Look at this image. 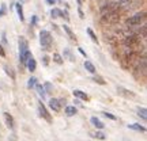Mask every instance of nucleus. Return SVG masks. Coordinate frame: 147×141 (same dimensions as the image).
<instances>
[{
    "instance_id": "1",
    "label": "nucleus",
    "mask_w": 147,
    "mask_h": 141,
    "mask_svg": "<svg viewBox=\"0 0 147 141\" xmlns=\"http://www.w3.org/2000/svg\"><path fill=\"white\" fill-rule=\"evenodd\" d=\"M101 22L102 23H108V25H116L120 22V14L119 11H112V12H108V14H104L102 18H101Z\"/></svg>"
},
{
    "instance_id": "15",
    "label": "nucleus",
    "mask_w": 147,
    "mask_h": 141,
    "mask_svg": "<svg viewBox=\"0 0 147 141\" xmlns=\"http://www.w3.org/2000/svg\"><path fill=\"white\" fill-rule=\"evenodd\" d=\"M63 29H64V31L67 33V35L69 37V39H72V41H76V37H75V34L72 33V30L69 29L67 25H63Z\"/></svg>"
},
{
    "instance_id": "9",
    "label": "nucleus",
    "mask_w": 147,
    "mask_h": 141,
    "mask_svg": "<svg viewBox=\"0 0 147 141\" xmlns=\"http://www.w3.org/2000/svg\"><path fill=\"white\" fill-rule=\"evenodd\" d=\"M26 67H27V69H29L30 72H34V71H36L37 64H36V60H34V57H33L32 54H30V56H29V58H27Z\"/></svg>"
},
{
    "instance_id": "4",
    "label": "nucleus",
    "mask_w": 147,
    "mask_h": 141,
    "mask_svg": "<svg viewBox=\"0 0 147 141\" xmlns=\"http://www.w3.org/2000/svg\"><path fill=\"white\" fill-rule=\"evenodd\" d=\"M63 103H64V100L56 99V98H52V99L49 100V107H51L53 111L59 113V111L61 110V106H63Z\"/></svg>"
},
{
    "instance_id": "7",
    "label": "nucleus",
    "mask_w": 147,
    "mask_h": 141,
    "mask_svg": "<svg viewBox=\"0 0 147 141\" xmlns=\"http://www.w3.org/2000/svg\"><path fill=\"white\" fill-rule=\"evenodd\" d=\"M3 117H4V122L8 129H14V125H15V121L12 118V115L10 113H3Z\"/></svg>"
},
{
    "instance_id": "26",
    "label": "nucleus",
    "mask_w": 147,
    "mask_h": 141,
    "mask_svg": "<svg viewBox=\"0 0 147 141\" xmlns=\"http://www.w3.org/2000/svg\"><path fill=\"white\" fill-rule=\"evenodd\" d=\"M64 56H67V57L69 58V61H75V58H74V56L71 54V52H69L68 49H65V50H64Z\"/></svg>"
},
{
    "instance_id": "20",
    "label": "nucleus",
    "mask_w": 147,
    "mask_h": 141,
    "mask_svg": "<svg viewBox=\"0 0 147 141\" xmlns=\"http://www.w3.org/2000/svg\"><path fill=\"white\" fill-rule=\"evenodd\" d=\"M4 71H5V73H7V75L12 79V80H15V73H14V71H12L8 65H4Z\"/></svg>"
},
{
    "instance_id": "29",
    "label": "nucleus",
    "mask_w": 147,
    "mask_h": 141,
    "mask_svg": "<svg viewBox=\"0 0 147 141\" xmlns=\"http://www.w3.org/2000/svg\"><path fill=\"white\" fill-rule=\"evenodd\" d=\"M42 63H44V65H48V64H49V57H48V56H44V57H42Z\"/></svg>"
},
{
    "instance_id": "23",
    "label": "nucleus",
    "mask_w": 147,
    "mask_h": 141,
    "mask_svg": "<svg viewBox=\"0 0 147 141\" xmlns=\"http://www.w3.org/2000/svg\"><path fill=\"white\" fill-rule=\"evenodd\" d=\"M87 34L90 35V38H91V41L95 42V43H98V38H97V35L94 34V31H93L91 29H87Z\"/></svg>"
},
{
    "instance_id": "14",
    "label": "nucleus",
    "mask_w": 147,
    "mask_h": 141,
    "mask_svg": "<svg viewBox=\"0 0 147 141\" xmlns=\"http://www.w3.org/2000/svg\"><path fill=\"white\" fill-rule=\"evenodd\" d=\"M15 8H16V12H18V16L22 22L25 21V16H23V8H22V4L21 3H16L15 4Z\"/></svg>"
},
{
    "instance_id": "31",
    "label": "nucleus",
    "mask_w": 147,
    "mask_h": 141,
    "mask_svg": "<svg viewBox=\"0 0 147 141\" xmlns=\"http://www.w3.org/2000/svg\"><path fill=\"white\" fill-rule=\"evenodd\" d=\"M55 1H56V0H47V3H48V4H51V5L55 4Z\"/></svg>"
},
{
    "instance_id": "12",
    "label": "nucleus",
    "mask_w": 147,
    "mask_h": 141,
    "mask_svg": "<svg viewBox=\"0 0 147 141\" xmlns=\"http://www.w3.org/2000/svg\"><path fill=\"white\" fill-rule=\"evenodd\" d=\"M74 96H76V98H79V99H83V100L89 99V96L84 94L83 91H80V90H75V91H74Z\"/></svg>"
},
{
    "instance_id": "8",
    "label": "nucleus",
    "mask_w": 147,
    "mask_h": 141,
    "mask_svg": "<svg viewBox=\"0 0 147 141\" xmlns=\"http://www.w3.org/2000/svg\"><path fill=\"white\" fill-rule=\"evenodd\" d=\"M27 50H29V45H27V41L25 39V38H22L19 39V56L21 54H23V53H26Z\"/></svg>"
},
{
    "instance_id": "32",
    "label": "nucleus",
    "mask_w": 147,
    "mask_h": 141,
    "mask_svg": "<svg viewBox=\"0 0 147 141\" xmlns=\"http://www.w3.org/2000/svg\"><path fill=\"white\" fill-rule=\"evenodd\" d=\"M0 54H1L3 57H4V56H5V53H4V50H3V47H1V46H0Z\"/></svg>"
},
{
    "instance_id": "22",
    "label": "nucleus",
    "mask_w": 147,
    "mask_h": 141,
    "mask_svg": "<svg viewBox=\"0 0 147 141\" xmlns=\"http://www.w3.org/2000/svg\"><path fill=\"white\" fill-rule=\"evenodd\" d=\"M61 12L63 11H60L59 8H53L51 11V15H52V18H61Z\"/></svg>"
},
{
    "instance_id": "19",
    "label": "nucleus",
    "mask_w": 147,
    "mask_h": 141,
    "mask_svg": "<svg viewBox=\"0 0 147 141\" xmlns=\"http://www.w3.org/2000/svg\"><path fill=\"white\" fill-rule=\"evenodd\" d=\"M84 68H86V71H89L90 73H95V67L90 61H84Z\"/></svg>"
},
{
    "instance_id": "6",
    "label": "nucleus",
    "mask_w": 147,
    "mask_h": 141,
    "mask_svg": "<svg viewBox=\"0 0 147 141\" xmlns=\"http://www.w3.org/2000/svg\"><path fill=\"white\" fill-rule=\"evenodd\" d=\"M117 92H119V95L124 96V98H128V99H134L135 98V94L132 91H129V90L124 88V87H117Z\"/></svg>"
},
{
    "instance_id": "27",
    "label": "nucleus",
    "mask_w": 147,
    "mask_h": 141,
    "mask_svg": "<svg viewBox=\"0 0 147 141\" xmlns=\"http://www.w3.org/2000/svg\"><path fill=\"white\" fill-rule=\"evenodd\" d=\"M102 114H104V117H106V118H109V120L116 121V117H115V115H113V114H110V113H108V111H104Z\"/></svg>"
},
{
    "instance_id": "28",
    "label": "nucleus",
    "mask_w": 147,
    "mask_h": 141,
    "mask_svg": "<svg viewBox=\"0 0 147 141\" xmlns=\"http://www.w3.org/2000/svg\"><path fill=\"white\" fill-rule=\"evenodd\" d=\"M44 88H47L48 92H52V84H51V83H45Z\"/></svg>"
},
{
    "instance_id": "3",
    "label": "nucleus",
    "mask_w": 147,
    "mask_h": 141,
    "mask_svg": "<svg viewBox=\"0 0 147 141\" xmlns=\"http://www.w3.org/2000/svg\"><path fill=\"white\" fill-rule=\"evenodd\" d=\"M40 42H41L42 47H45L47 50H49L51 46H52V35H51V33L47 31V30H42L40 33Z\"/></svg>"
},
{
    "instance_id": "2",
    "label": "nucleus",
    "mask_w": 147,
    "mask_h": 141,
    "mask_svg": "<svg viewBox=\"0 0 147 141\" xmlns=\"http://www.w3.org/2000/svg\"><path fill=\"white\" fill-rule=\"evenodd\" d=\"M146 21V12H136L127 19V26H140Z\"/></svg>"
},
{
    "instance_id": "10",
    "label": "nucleus",
    "mask_w": 147,
    "mask_h": 141,
    "mask_svg": "<svg viewBox=\"0 0 147 141\" xmlns=\"http://www.w3.org/2000/svg\"><path fill=\"white\" fill-rule=\"evenodd\" d=\"M91 124H93V125L95 126V128H97V129H104V122H101L100 120H98V118H97V117H93V118H91Z\"/></svg>"
},
{
    "instance_id": "21",
    "label": "nucleus",
    "mask_w": 147,
    "mask_h": 141,
    "mask_svg": "<svg viewBox=\"0 0 147 141\" xmlns=\"http://www.w3.org/2000/svg\"><path fill=\"white\" fill-rule=\"evenodd\" d=\"M53 61L56 64H59V65H61V64H63V57H61L59 53H55V54H53Z\"/></svg>"
},
{
    "instance_id": "11",
    "label": "nucleus",
    "mask_w": 147,
    "mask_h": 141,
    "mask_svg": "<svg viewBox=\"0 0 147 141\" xmlns=\"http://www.w3.org/2000/svg\"><path fill=\"white\" fill-rule=\"evenodd\" d=\"M136 113H138V115H139L143 121L147 120V110H146V107H138Z\"/></svg>"
},
{
    "instance_id": "24",
    "label": "nucleus",
    "mask_w": 147,
    "mask_h": 141,
    "mask_svg": "<svg viewBox=\"0 0 147 141\" xmlns=\"http://www.w3.org/2000/svg\"><path fill=\"white\" fill-rule=\"evenodd\" d=\"M93 80H94L97 84H101V86H105V84H106V82L104 80V78H101V76H98V75H97V76H94V78H93Z\"/></svg>"
},
{
    "instance_id": "25",
    "label": "nucleus",
    "mask_w": 147,
    "mask_h": 141,
    "mask_svg": "<svg viewBox=\"0 0 147 141\" xmlns=\"http://www.w3.org/2000/svg\"><path fill=\"white\" fill-rule=\"evenodd\" d=\"M36 82H37L36 78H30V79H29V82H27V88H33V87L36 86Z\"/></svg>"
},
{
    "instance_id": "13",
    "label": "nucleus",
    "mask_w": 147,
    "mask_h": 141,
    "mask_svg": "<svg viewBox=\"0 0 147 141\" xmlns=\"http://www.w3.org/2000/svg\"><path fill=\"white\" fill-rule=\"evenodd\" d=\"M128 129H132V130H136V132H146V128L139 124H131L128 125Z\"/></svg>"
},
{
    "instance_id": "17",
    "label": "nucleus",
    "mask_w": 147,
    "mask_h": 141,
    "mask_svg": "<svg viewBox=\"0 0 147 141\" xmlns=\"http://www.w3.org/2000/svg\"><path fill=\"white\" fill-rule=\"evenodd\" d=\"M36 88H37V92H38V95L41 96L42 99H45V96H47V92H45V88H44L42 86H40V84H37V86H36Z\"/></svg>"
},
{
    "instance_id": "16",
    "label": "nucleus",
    "mask_w": 147,
    "mask_h": 141,
    "mask_svg": "<svg viewBox=\"0 0 147 141\" xmlns=\"http://www.w3.org/2000/svg\"><path fill=\"white\" fill-rule=\"evenodd\" d=\"M65 114L69 115V117L75 115L76 114V107H75V106H67V107H65Z\"/></svg>"
},
{
    "instance_id": "18",
    "label": "nucleus",
    "mask_w": 147,
    "mask_h": 141,
    "mask_svg": "<svg viewBox=\"0 0 147 141\" xmlns=\"http://www.w3.org/2000/svg\"><path fill=\"white\" fill-rule=\"evenodd\" d=\"M90 134L94 137V138H97V140H105L106 138V136L102 132H93V133H90Z\"/></svg>"
},
{
    "instance_id": "5",
    "label": "nucleus",
    "mask_w": 147,
    "mask_h": 141,
    "mask_svg": "<svg viewBox=\"0 0 147 141\" xmlns=\"http://www.w3.org/2000/svg\"><path fill=\"white\" fill-rule=\"evenodd\" d=\"M38 113H40V115H41L44 120H47L49 124L52 122V117H51V114L48 113V110H47V107L42 105V102H40L38 103Z\"/></svg>"
},
{
    "instance_id": "30",
    "label": "nucleus",
    "mask_w": 147,
    "mask_h": 141,
    "mask_svg": "<svg viewBox=\"0 0 147 141\" xmlns=\"http://www.w3.org/2000/svg\"><path fill=\"white\" fill-rule=\"evenodd\" d=\"M5 14V5H1V8H0V16H3Z\"/></svg>"
},
{
    "instance_id": "33",
    "label": "nucleus",
    "mask_w": 147,
    "mask_h": 141,
    "mask_svg": "<svg viewBox=\"0 0 147 141\" xmlns=\"http://www.w3.org/2000/svg\"><path fill=\"white\" fill-rule=\"evenodd\" d=\"M36 21H37V18H36V16H33V19H32V26H33V25H36Z\"/></svg>"
}]
</instances>
